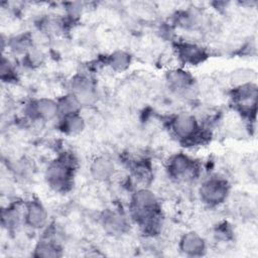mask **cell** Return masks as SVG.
Wrapping results in <instances>:
<instances>
[{
	"label": "cell",
	"instance_id": "cell-18",
	"mask_svg": "<svg viewBox=\"0 0 258 258\" xmlns=\"http://www.w3.org/2000/svg\"><path fill=\"white\" fill-rule=\"evenodd\" d=\"M131 171L133 176L144 184L149 183L152 178V166L149 160L145 158L134 160L131 164Z\"/></svg>",
	"mask_w": 258,
	"mask_h": 258
},
{
	"label": "cell",
	"instance_id": "cell-6",
	"mask_svg": "<svg viewBox=\"0 0 258 258\" xmlns=\"http://www.w3.org/2000/svg\"><path fill=\"white\" fill-rule=\"evenodd\" d=\"M26 116L31 120L50 121L59 116L56 99L41 97L30 101L24 109Z\"/></svg>",
	"mask_w": 258,
	"mask_h": 258
},
{
	"label": "cell",
	"instance_id": "cell-20",
	"mask_svg": "<svg viewBox=\"0 0 258 258\" xmlns=\"http://www.w3.org/2000/svg\"><path fill=\"white\" fill-rule=\"evenodd\" d=\"M31 39L27 35H18L16 37L11 38L9 41L7 40V47L15 53L25 54L32 47Z\"/></svg>",
	"mask_w": 258,
	"mask_h": 258
},
{
	"label": "cell",
	"instance_id": "cell-8",
	"mask_svg": "<svg viewBox=\"0 0 258 258\" xmlns=\"http://www.w3.org/2000/svg\"><path fill=\"white\" fill-rule=\"evenodd\" d=\"M70 93L75 95L83 106H92L97 102V89L94 81L87 75H76L70 81Z\"/></svg>",
	"mask_w": 258,
	"mask_h": 258
},
{
	"label": "cell",
	"instance_id": "cell-3",
	"mask_svg": "<svg viewBox=\"0 0 258 258\" xmlns=\"http://www.w3.org/2000/svg\"><path fill=\"white\" fill-rule=\"evenodd\" d=\"M172 135L181 143L194 145L202 141L203 128L198 118L187 112H179L169 119Z\"/></svg>",
	"mask_w": 258,
	"mask_h": 258
},
{
	"label": "cell",
	"instance_id": "cell-7",
	"mask_svg": "<svg viewBox=\"0 0 258 258\" xmlns=\"http://www.w3.org/2000/svg\"><path fill=\"white\" fill-rule=\"evenodd\" d=\"M173 49L179 61L185 66H199L205 62L210 56L206 47L187 40L175 42Z\"/></svg>",
	"mask_w": 258,
	"mask_h": 258
},
{
	"label": "cell",
	"instance_id": "cell-9",
	"mask_svg": "<svg viewBox=\"0 0 258 258\" xmlns=\"http://www.w3.org/2000/svg\"><path fill=\"white\" fill-rule=\"evenodd\" d=\"M48 217L47 209L37 199H31L23 205V224L31 230L45 229Z\"/></svg>",
	"mask_w": 258,
	"mask_h": 258
},
{
	"label": "cell",
	"instance_id": "cell-1",
	"mask_svg": "<svg viewBox=\"0 0 258 258\" xmlns=\"http://www.w3.org/2000/svg\"><path fill=\"white\" fill-rule=\"evenodd\" d=\"M130 218L149 235H156L162 226L161 207L155 192L143 186L137 188L129 203Z\"/></svg>",
	"mask_w": 258,
	"mask_h": 258
},
{
	"label": "cell",
	"instance_id": "cell-5",
	"mask_svg": "<svg viewBox=\"0 0 258 258\" xmlns=\"http://www.w3.org/2000/svg\"><path fill=\"white\" fill-rule=\"evenodd\" d=\"M167 175L175 181H189L200 173V164L191 156L178 152L172 154L166 162Z\"/></svg>",
	"mask_w": 258,
	"mask_h": 258
},
{
	"label": "cell",
	"instance_id": "cell-10",
	"mask_svg": "<svg viewBox=\"0 0 258 258\" xmlns=\"http://www.w3.org/2000/svg\"><path fill=\"white\" fill-rule=\"evenodd\" d=\"M165 81L171 91L182 96H189L196 89L194 77L182 68H173L167 71Z\"/></svg>",
	"mask_w": 258,
	"mask_h": 258
},
{
	"label": "cell",
	"instance_id": "cell-19",
	"mask_svg": "<svg viewBox=\"0 0 258 258\" xmlns=\"http://www.w3.org/2000/svg\"><path fill=\"white\" fill-rule=\"evenodd\" d=\"M56 101H57V105H58L59 116L81 112V109H82L81 103L79 102L77 97L70 92L67 93L66 95H62L59 98H57Z\"/></svg>",
	"mask_w": 258,
	"mask_h": 258
},
{
	"label": "cell",
	"instance_id": "cell-23",
	"mask_svg": "<svg viewBox=\"0 0 258 258\" xmlns=\"http://www.w3.org/2000/svg\"><path fill=\"white\" fill-rule=\"evenodd\" d=\"M43 59H44L43 52L33 46L23 55V61L25 66L30 68H35L40 66L43 62Z\"/></svg>",
	"mask_w": 258,
	"mask_h": 258
},
{
	"label": "cell",
	"instance_id": "cell-15",
	"mask_svg": "<svg viewBox=\"0 0 258 258\" xmlns=\"http://www.w3.org/2000/svg\"><path fill=\"white\" fill-rule=\"evenodd\" d=\"M57 128L66 135H78L85 130L86 120L81 112L59 116Z\"/></svg>",
	"mask_w": 258,
	"mask_h": 258
},
{
	"label": "cell",
	"instance_id": "cell-21",
	"mask_svg": "<svg viewBox=\"0 0 258 258\" xmlns=\"http://www.w3.org/2000/svg\"><path fill=\"white\" fill-rule=\"evenodd\" d=\"M0 77H1L2 82L7 83V84L13 83L17 80L16 69H15L13 62L5 55H2V58H1Z\"/></svg>",
	"mask_w": 258,
	"mask_h": 258
},
{
	"label": "cell",
	"instance_id": "cell-4",
	"mask_svg": "<svg viewBox=\"0 0 258 258\" xmlns=\"http://www.w3.org/2000/svg\"><path fill=\"white\" fill-rule=\"evenodd\" d=\"M198 195L203 204L210 208H216L228 200L230 185L224 177L211 176L202 181L198 189Z\"/></svg>",
	"mask_w": 258,
	"mask_h": 258
},
{
	"label": "cell",
	"instance_id": "cell-13",
	"mask_svg": "<svg viewBox=\"0 0 258 258\" xmlns=\"http://www.w3.org/2000/svg\"><path fill=\"white\" fill-rule=\"evenodd\" d=\"M90 175L96 181H107L111 179L115 172V164L112 159L105 155L95 157L90 164Z\"/></svg>",
	"mask_w": 258,
	"mask_h": 258
},
{
	"label": "cell",
	"instance_id": "cell-17",
	"mask_svg": "<svg viewBox=\"0 0 258 258\" xmlns=\"http://www.w3.org/2000/svg\"><path fill=\"white\" fill-rule=\"evenodd\" d=\"M132 63L131 54L123 49H116L107 55L105 64L115 73H123L127 71Z\"/></svg>",
	"mask_w": 258,
	"mask_h": 258
},
{
	"label": "cell",
	"instance_id": "cell-16",
	"mask_svg": "<svg viewBox=\"0 0 258 258\" xmlns=\"http://www.w3.org/2000/svg\"><path fill=\"white\" fill-rule=\"evenodd\" d=\"M23 223V209L16 204L6 206L1 211V225L7 231H15Z\"/></svg>",
	"mask_w": 258,
	"mask_h": 258
},
{
	"label": "cell",
	"instance_id": "cell-22",
	"mask_svg": "<svg viewBox=\"0 0 258 258\" xmlns=\"http://www.w3.org/2000/svg\"><path fill=\"white\" fill-rule=\"evenodd\" d=\"M177 22L183 28L194 29L200 25V18L197 12L192 11H183L177 17Z\"/></svg>",
	"mask_w": 258,
	"mask_h": 258
},
{
	"label": "cell",
	"instance_id": "cell-12",
	"mask_svg": "<svg viewBox=\"0 0 258 258\" xmlns=\"http://www.w3.org/2000/svg\"><path fill=\"white\" fill-rule=\"evenodd\" d=\"M178 249L185 256L201 257L207 252V242L198 232L188 231L179 238Z\"/></svg>",
	"mask_w": 258,
	"mask_h": 258
},
{
	"label": "cell",
	"instance_id": "cell-14",
	"mask_svg": "<svg viewBox=\"0 0 258 258\" xmlns=\"http://www.w3.org/2000/svg\"><path fill=\"white\" fill-rule=\"evenodd\" d=\"M32 256L41 258H56L62 256V248L51 235H43L36 243Z\"/></svg>",
	"mask_w": 258,
	"mask_h": 258
},
{
	"label": "cell",
	"instance_id": "cell-2",
	"mask_svg": "<svg viewBox=\"0 0 258 258\" xmlns=\"http://www.w3.org/2000/svg\"><path fill=\"white\" fill-rule=\"evenodd\" d=\"M77 163L76 157L68 152L49 161L44 170V179L49 188L57 194H66L71 190Z\"/></svg>",
	"mask_w": 258,
	"mask_h": 258
},
{
	"label": "cell",
	"instance_id": "cell-11",
	"mask_svg": "<svg viewBox=\"0 0 258 258\" xmlns=\"http://www.w3.org/2000/svg\"><path fill=\"white\" fill-rule=\"evenodd\" d=\"M101 225L111 236H121L129 230L128 218L119 210H106L101 216Z\"/></svg>",
	"mask_w": 258,
	"mask_h": 258
}]
</instances>
